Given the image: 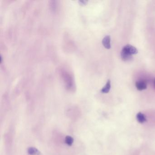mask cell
I'll use <instances>...</instances> for the list:
<instances>
[{"instance_id": "1", "label": "cell", "mask_w": 155, "mask_h": 155, "mask_svg": "<svg viewBox=\"0 0 155 155\" xmlns=\"http://www.w3.org/2000/svg\"><path fill=\"white\" fill-rule=\"evenodd\" d=\"M121 52L132 56V55L137 53L138 50L135 47L128 44L123 47Z\"/></svg>"}, {"instance_id": "2", "label": "cell", "mask_w": 155, "mask_h": 155, "mask_svg": "<svg viewBox=\"0 0 155 155\" xmlns=\"http://www.w3.org/2000/svg\"><path fill=\"white\" fill-rule=\"evenodd\" d=\"M136 86L138 91H142L147 88V83L145 80H139L136 82Z\"/></svg>"}, {"instance_id": "3", "label": "cell", "mask_w": 155, "mask_h": 155, "mask_svg": "<svg viewBox=\"0 0 155 155\" xmlns=\"http://www.w3.org/2000/svg\"><path fill=\"white\" fill-rule=\"evenodd\" d=\"M102 44L104 47L107 49H110L111 46V37L109 35L106 36L102 40Z\"/></svg>"}, {"instance_id": "4", "label": "cell", "mask_w": 155, "mask_h": 155, "mask_svg": "<svg viewBox=\"0 0 155 155\" xmlns=\"http://www.w3.org/2000/svg\"><path fill=\"white\" fill-rule=\"evenodd\" d=\"M27 152L30 155H42L39 150L33 147H29L27 150Z\"/></svg>"}, {"instance_id": "5", "label": "cell", "mask_w": 155, "mask_h": 155, "mask_svg": "<svg viewBox=\"0 0 155 155\" xmlns=\"http://www.w3.org/2000/svg\"><path fill=\"white\" fill-rule=\"evenodd\" d=\"M111 80H107V82L104 87L102 88L101 90V92L103 93H107L109 92L111 89Z\"/></svg>"}, {"instance_id": "6", "label": "cell", "mask_w": 155, "mask_h": 155, "mask_svg": "<svg viewBox=\"0 0 155 155\" xmlns=\"http://www.w3.org/2000/svg\"><path fill=\"white\" fill-rule=\"evenodd\" d=\"M136 118L138 122L140 123H143L146 121L145 116L141 112H139L137 114Z\"/></svg>"}, {"instance_id": "7", "label": "cell", "mask_w": 155, "mask_h": 155, "mask_svg": "<svg viewBox=\"0 0 155 155\" xmlns=\"http://www.w3.org/2000/svg\"><path fill=\"white\" fill-rule=\"evenodd\" d=\"M74 141L73 138L69 136H67L65 138V142L66 144L69 146H71Z\"/></svg>"}, {"instance_id": "8", "label": "cell", "mask_w": 155, "mask_h": 155, "mask_svg": "<svg viewBox=\"0 0 155 155\" xmlns=\"http://www.w3.org/2000/svg\"><path fill=\"white\" fill-rule=\"evenodd\" d=\"M78 2H79V4L80 5H81V6H85L87 4L88 1H87V0H79L78 1Z\"/></svg>"}, {"instance_id": "9", "label": "cell", "mask_w": 155, "mask_h": 155, "mask_svg": "<svg viewBox=\"0 0 155 155\" xmlns=\"http://www.w3.org/2000/svg\"></svg>"}]
</instances>
